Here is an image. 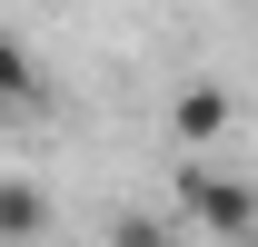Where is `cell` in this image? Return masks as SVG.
I'll return each instance as SVG.
<instances>
[{"label": "cell", "instance_id": "obj_1", "mask_svg": "<svg viewBox=\"0 0 258 247\" xmlns=\"http://www.w3.org/2000/svg\"><path fill=\"white\" fill-rule=\"evenodd\" d=\"M169 217H179V237L238 247V237H258V178L209 168V158H179V198H169Z\"/></svg>", "mask_w": 258, "mask_h": 247}, {"label": "cell", "instance_id": "obj_2", "mask_svg": "<svg viewBox=\"0 0 258 247\" xmlns=\"http://www.w3.org/2000/svg\"><path fill=\"white\" fill-rule=\"evenodd\" d=\"M228 119H238V99H228L219 79H179V89H169V149H179V158L219 149V139H228Z\"/></svg>", "mask_w": 258, "mask_h": 247}, {"label": "cell", "instance_id": "obj_3", "mask_svg": "<svg viewBox=\"0 0 258 247\" xmlns=\"http://www.w3.org/2000/svg\"><path fill=\"white\" fill-rule=\"evenodd\" d=\"M50 217H60V198H50L40 178H0V247H40Z\"/></svg>", "mask_w": 258, "mask_h": 247}, {"label": "cell", "instance_id": "obj_4", "mask_svg": "<svg viewBox=\"0 0 258 247\" xmlns=\"http://www.w3.org/2000/svg\"><path fill=\"white\" fill-rule=\"evenodd\" d=\"M40 89H50V79H40V60L0 30V109H40Z\"/></svg>", "mask_w": 258, "mask_h": 247}, {"label": "cell", "instance_id": "obj_5", "mask_svg": "<svg viewBox=\"0 0 258 247\" xmlns=\"http://www.w3.org/2000/svg\"><path fill=\"white\" fill-rule=\"evenodd\" d=\"M109 247H179V217H149V208H129V217H109Z\"/></svg>", "mask_w": 258, "mask_h": 247}, {"label": "cell", "instance_id": "obj_6", "mask_svg": "<svg viewBox=\"0 0 258 247\" xmlns=\"http://www.w3.org/2000/svg\"><path fill=\"white\" fill-rule=\"evenodd\" d=\"M238 247H258V237H238Z\"/></svg>", "mask_w": 258, "mask_h": 247}]
</instances>
